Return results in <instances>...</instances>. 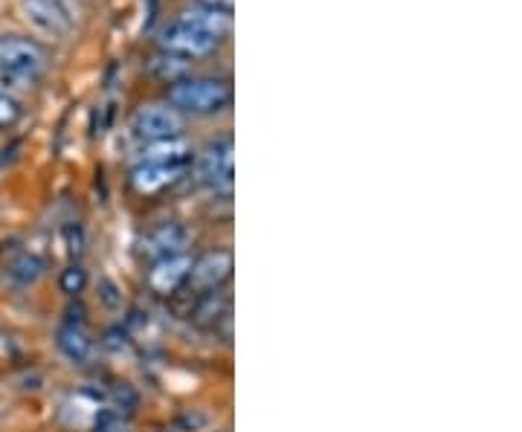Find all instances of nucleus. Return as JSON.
<instances>
[{"label": "nucleus", "instance_id": "12", "mask_svg": "<svg viewBox=\"0 0 522 432\" xmlns=\"http://www.w3.org/2000/svg\"><path fill=\"white\" fill-rule=\"evenodd\" d=\"M58 348L67 360L73 363H87L90 354H93V340L87 337L82 319H67L61 328H58Z\"/></svg>", "mask_w": 522, "mask_h": 432}, {"label": "nucleus", "instance_id": "2", "mask_svg": "<svg viewBox=\"0 0 522 432\" xmlns=\"http://www.w3.org/2000/svg\"><path fill=\"white\" fill-rule=\"evenodd\" d=\"M232 87L215 76H189L169 85V105L177 114L209 116L230 108Z\"/></svg>", "mask_w": 522, "mask_h": 432}, {"label": "nucleus", "instance_id": "19", "mask_svg": "<svg viewBox=\"0 0 522 432\" xmlns=\"http://www.w3.org/2000/svg\"><path fill=\"white\" fill-rule=\"evenodd\" d=\"M203 9H212V12H221V15H232V3L235 0H198Z\"/></svg>", "mask_w": 522, "mask_h": 432}, {"label": "nucleus", "instance_id": "1", "mask_svg": "<svg viewBox=\"0 0 522 432\" xmlns=\"http://www.w3.org/2000/svg\"><path fill=\"white\" fill-rule=\"evenodd\" d=\"M227 32H230V15L195 6L180 12L172 24L160 29V50L192 61V58L209 56L224 41Z\"/></svg>", "mask_w": 522, "mask_h": 432}, {"label": "nucleus", "instance_id": "14", "mask_svg": "<svg viewBox=\"0 0 522 432\" xmlns=\"http://www.w3.org/2000/svg\"><path fill=\"white\" fill-rule=\"evenodd\" d=\"M6 273H9V279L18 282V285H32V282L41 279L44 261L38 259V256H32V253H18L15 259L6 264Z\"/></svg>", "mask_w": 522, "mask_h": 432}, {"label": "nucleus", "instance_id": "6", "mask_svg": "<svg viewBox=\"0 0 522 432\" xmlns=\"http://www.w3.org/2000/svg\"><path fill=\"white\" fill-rule=\"evenodd\" d=\"M189 247V232L183 224H157L151 232H145V238L140 241V256L148 261H163L172 256H183Z\"/></svg>", "mask_w": 522, "mask_h": 432}, {"label": "nucleus", "instance_id": "17", "mask_svg": "<svg viewBox=\"0 0 522 432\" xmlns=\"http://www.w3.org/2000/svg\"><path fill=\"white\" fill-rule=\"evenodd\" d=\"M96 432H128V424L116 412H99L96 415Z\"/></svg>", "mask_w": 522, "mask_h": 432}, {"label": "nucleus", "instance_id": "13", "mask_svg": "<svg viewBox=\"0 0 522 432\" xmlns=\"http://www.w3.org/2000/svg\"><path fill=\"white\" fill-rule=\"evenodd\" d=\"M148 70L157 76V79H163V82H177V79H183V73L189 70V58L183 56H174V53H166V50H160L157 56L148 61Z\"/></svg>", "mask_w": 522, "mask_h": 432}, {"label": "nucleus", "instance_id": "5", "mask_svg": "<svg viewBox=\"0 0 522 432\" xmlns=\"http://www.w3.org/2000/svg\"><path fill=\"white\" fill-rule=\"evenodd\" d=\"M131 131L143 143L172 140L183 131V116L177 114L172 105H143L131 116Z\"/></svg>", "mask_w": 522, "mask_h": 432}, {"label": "nucleus", "instance_id": "11", "mask_svg": "<svg viewBox=\"0 0 522 432\" xmlns=\"http://www.w3.org/2000/svg\"><path fill=\"white\" fill-rule=\"evenodd\" d=\"M186 169H177V166H160V163H137V169L131 172V186L140 192V195H154V192H163L166 186H172L174 180Z\"/></svg>", "mask_w": 522, "mask_h": 432}, {"label": "nucleus", "instance_id": "15", "mask_svg": "<svg viewBox=\"0 0 522 432\" xmlns=\"http://www.w3.org/2000/svg\"><path fill=\"white\" fill-rule=\"evenodd\" d=\"M85 285H87V273L79 267V264H73V267H67V270L61 273V290H64V293L76 296V293H82Z\"/></svg>", "mask_w": 522, "mask_h": 432}, {"label": "nucleus", "instance_id": "7", "mask_svg": "<svg viewBox=\"0 0 522 432\" xmlns=\"http://www.w3.org/2000/svg\"><path fill=\"white\" fill-rule=\"evenodd\" d=\"M29 24L47 35H67L73 29V12L64 0H21Z\"/></svg>", "mask_w": 522, "mask_h": 432}, {"label": "nucleus", "instance_id": "4", "mask_svg": "<svg viewBox=\"0 0 522 432\" xmlns=\"http://www.w3.org/2000/svg\"><path fill=\"white\" fill-rule=\"evenodd\" d=\"M198 180L209 192L230 198L235 186V145L230 134L203 148L198 157Z\"/></svg>", "mask_w": 522, "mask_h": 432}, {"label": "nucleus", "instance_id": "9", "mask_svg": "<svg viewBox=\"0 0 522 432\" xmlns=\"http://www.w3.org/2000/svg\"><path fill=\"white\" fill-rule=\"evenodd\" d=\"M189 273H192V259L186 253L172 256V259L154 261V270L148 273V288L160 293V296H169L183 282H189Z\"/></svg>", "mask_w": 522, "mask_h": 432}, {"label": "nucleus", "instance_id": "18", "mask_svg": "<svg viewBox=\"0 0 522 432\" xmlns=\"http://www.w3.org/2000/svg\"><path fill=\"white\" fill-rule=\"evenodd\" d=\"M64 235H67V250H70V256H79V253H82V244H85V238H82V230L70 224V227L64 230Z\"/></svg>", "mask_w": 522, "mask_h": 432}, {"label": "nucleus", "instance_id": "16", "mask_svg": "<svg viewBox=\"0 0 522 432\" xmlns=\"http://www.w3.org/2000/svg\"><path fill=\"white\" fill-rule=\"evenodd\" d=\"M18 116H21V105H18V99H12L9 93H0V128L15 125Z\"/></svg>", "mask_w": 522, "mask_h": 432}, {"label": "nucleus", "instance_id": "3", "mask_svg": "<svg viewBox=\"0 0 522 432\" xmlns=\"http://www.w3.org/2000/svg\"><path fill=\"white\" fill-rule=\"evenodd\" d=\"M50 64L47 50L27 35H0V70L18 85L35 82Z\"/></svg>", "mask_w": 522, "mask_h": 432}, {"label": "nucleus", "instance_id": "8", "mask_svg": "<svg viewBox=\"0 0 522 432\" xmlns=\"http://www.w3.org/2000/svg\"><path fill=\"white\" fill-rule=\"evenodd\" d=\"M232 273V253L230 250H215L206 253L203 259L192 261L189 282L198 290H215L221 282H227Z\"/></svg>", "mask_w": 522, "mask_h": 432}, {"label": "nucleus", "instance_id": "10", "mask_svg": "<svg viewBox=\"0 0 522 432\" xmlns=\"http://www.w3.org/2000/svg\"><path fill=\"white\" fill-rule=\"evenodd\" d=\"M140 163H160V166H177V169H189L192 163V145L180 137L172 140H157V143H145Z\"/></svg>", "mask_w": 522, "mask_h": 432}]
</instances>
